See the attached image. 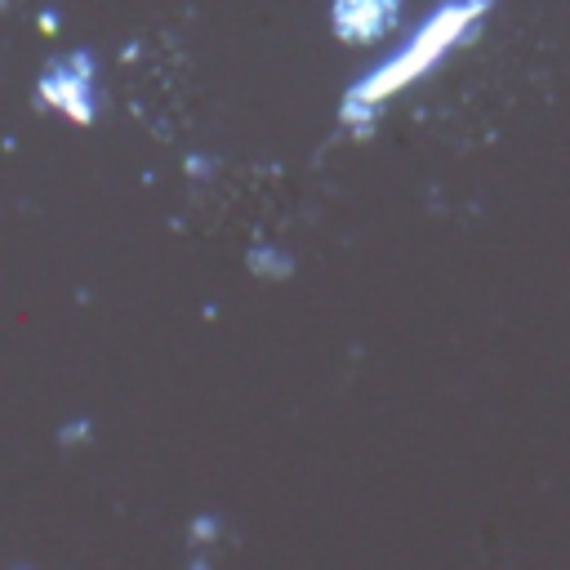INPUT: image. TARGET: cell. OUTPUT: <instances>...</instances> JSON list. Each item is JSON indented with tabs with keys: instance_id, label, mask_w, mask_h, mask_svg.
<instances>
[{
	"instance_id": "1",
	"label": "cell",
	"mask_w": 570,
	"mask_h": 570,
	"mask_svg": "<svg viewBox=\"0 0 570 570\" xmlns=\"http://www.w3.org/2000/svg\"><path fill=\"white\" fill-rule=\"evenodd\" d=\"M476 13H481V0H468V4H450V9H441L392 62H383L374 76H365L352 94H347V107H374V102H383V98H392L396 89H405L410 80H419L472 22H476Z\"/></svg>"
},
{
	"instance_id": "2",
	"label": "cell",
	"mask_w": 570,
	"mask_h": 570,
	"mask_svg": "<svg viewBox=\"0 0 570 570\" xmlns=\"http://www.w3.org/2000/svg\"><path fill=\"white\" fill-rule=\"evenodd\" d=\"M89 89H94V71H89V58L76 53V58H62L45 80H40V98L76 120H89Z\"/></svg>"
},
{
	"instance_id": "3",
	"label": "cell",
	"mask_w": 570,
	"mask_h": 570,
	"mask_svg": "<svg viewBox=\"0 0 570 570\" xmlns=\"http://www.w3.org/2000/svg\"><path fill=\"white\" fill-rule=\"evenodd\" d=\"M401 0H334V31L347 45H370L396 22Z\"/></svg>"
}]
</instances>
